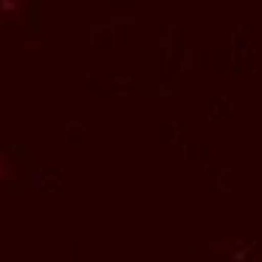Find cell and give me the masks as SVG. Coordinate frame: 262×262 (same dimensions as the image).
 <instances>
[{
	"label": "cell",
	"mask_w": 262,
	"mask_h": 262,
	"mask_svg": "<svg viewBox=\"0 0 262 262\" xmlns=\"http://www.w3.org/2000/svg\"><path fill=\"white\" fill-rule=\"evenodd\" d=\"M9 175H12V160H9L6 154H3V151H0V184L6 181Z\"/></svg>",
	"instance_id": "6da1fadb"
}]
</instances>
